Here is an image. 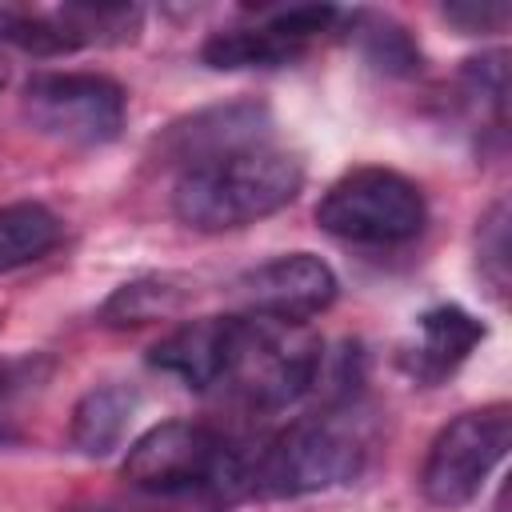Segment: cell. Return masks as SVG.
Returning a JSON list of instances; mask_svg holds the SVG:
<instances>
[{
    "label": "cell",
    "instance_id": "cell-1",
    "mask_svg": "<svg viewBox=\"0 0 512 512\" xmlns=\"http://www.w3.org/2000/svg\"><path fill=\"white\" fill-rule=\"evenodd\" d=\"M300 184L304 164L264 140L184 164L172 184V212L196 232H232L288 208Z\"/></svg>",
    "mask_w": 512,
    "mask_h": 512
},
{
    "label": "cell",
    "instance_id": "cell-2",
    "mask_svg": "<svg viewBox=\"0 0 512 512\" xmlns=\"http://www.w3.org/2000/svg\"><path fill=\"white\" fill-rule=\"evenodd\" d=\"M324 344L308 324L260 312L228 316L216 388L244 408L276 412L320 384Z\"/></svg>",
    "mask_w": 512,
    "mask_h": 512
},
{
    "label": "cell",
    "instance_id": "cell-3",
    "mask_svg": "<svg viewBox=\"0 0 512 512\" xmlns=\"http://www.w3.org/2000/svg\"><path fill=\"white\" fill-rule=\"evenodd\" d=\"M124 480L156 496H236L248 492V456L212 424L164 420L128 444Z\"/></svg>",
    "mask_w": 512,
    "mask_h": 512
},
{
    "label": "cell",
    "instance_id": "cell-4",
    "mask_svg": "<svg viewBox=\"0 0 512 512\" xmlns=\"http://www.w3.org/2000/svg\"><path fill=\"white\" fill-rule=\"evenodd\" d=\"M368 436L360 416L344 404L312 412L276 432L256 460H248V492L256 496H308L352 480L364 468Z\"/></svg>",
    "mask_w": 512,
    "mask_h": 512
},
{
    "label": "cell",
    "instance_id": "cell-5",
    "mask_svg": "<svg viewBox=\"0 0 512 512\" xmlns=\"http://www.w3.org/2000/svg\"><path fill=\"white\" fill-rule=\"evenodd\" d=\"M316 224L344 244L392 248L424 232L428 204H424V192L408 176L368 164L328 184V192L316 204Z\"/></svg>",
    "mask_w": 512,
    "mask_h": 512
},
{
    "label": "cell",
    "instance_id": "cell-6",
    "mask_svg": "<svg viewBox=\"0 0 512 512\" xmlns=\"http://www.w3.org/2000/svg\"><path fill=\"white\" fill-rule=\"evenodd\" d=\"M512 444L508 404H484L448 420L428 444L420 468V492L436 508H464L480 496Z\"/></svg>",
    "mask_w": 512,
    "mask_h": 512
},
{
    "label": "cell",
    "instance_id": "cell-7",
    "mask_svg": "<svg viewBox=\"0 0 512 512\" xmlns=\"http://www.w3.org/2000/svg\"><path fill=\"white\" fill-rule=\"evenodd\" d=\"M20 108L36 132L64 144L96 148L120 136L128 96L104 72H36L24 84Z\"/></svg>",
    "mask_w": 512,
    "mask_h": 512
},
{
    "label": "cell",
    "instance_id": "cell-8",
    "mask_svg": "<svg viewBox=\"0 0 512 512\" xmlns=\"http://www.w3.org/2000/svg\"><path fill=\"white\" fill-rule=\"evenodd\" d=\"M336 292H340L336 272L312 252H284L236 280V296L244 300L248 312L296 320V324L320 316L336 300Z\"/></svg>",
    "mask_w": 512,
    "mask_h": 512
},
{
    "label": "cell",
    "instance_id": "cell-9",
    "mask_svg": "<svg viewBox=\"0 0 512 512\" xmlns=\"http://www.w3.org/2000/svg\"><path fill=\"white\" fill-rule=\"evenodd\" d=\"M272 128V116L264 104L256 100H236V104H216V108H200L188 120H176L164 132V152L184 168L232 148H248V144H264Z\"/></svg>",
    "mask_w": 512,
    "mask_h": 512
},
{
    "label": "cell",
    "instance_id": "cell-10",
    "mask_svg": "<svg viewBox=\"0 0 512 512\" xmlns=\"http://www.w3.org/2000/svg\"><path fill=\"white\" fill-rule=\"evenodd\" d=\"M416 332L420 336L416 348L408 352V372L424 384H440L444 376H452L468 360V352L484 340V324L456 304H440L424 312Z\"/></svg>",
    "mask_w": 512,
    "mask_h": 512
},
{
    "label": "cell",
    "instance_id": "cell-11",
    "mask_svg": "<svg viewBox=\"0 0 512 512\" xmlns=\"http://www.w3.org/2000/svg\"><path fill=\"white\" fill-rule=\"evenodd\" d=\"M224 324L228 316H200L168 332L152 348V368L176 376L192 392H212L216 372H220V352H224Z\"/></svg>",
    "mask_w": 512,
    "mask_h": 512
},
{
    "label": "cell",
    "instance_id": "cell-12",
    "mask_svg": "<svg viewBox=\"0 0 512 512\" xmlns=\"http://www.w3.org/2000/svg\"><path fill=\"white\" fill-rule=\"evenodd\" d=\"M308 44L276 32L268 20L248 28H220L200 44V60L216 72H240V68H284L296 56H304Z\"/></svg>",
    "mask_w": 512,
    "mask_h": 512
},
{
    "label": "cell",
    "instance_id": "cell-13",
    "mask_svg": "<svg viewBox=\"0 0 512 512\" xmlns=\"http://www.w3.org/2000/svg\"><path fill=\"white\" fill-rule=\"evenodd\" d=\"M192 296L188 280L176 272H152L140 280L120 284L104 304H100V324L108 328H144L156 320H168L184 308V300Z\"/></svg>",
    "mask_w": 512,
    "mask_h": 512
},
{
    "label": "cell",
    "instance_id": "cell-14",
    "mask_svg": "<svg viewBox=\"0 0 512 512\" xmlns=\"http://www.w3.org/2000/svg\"><path fill=\"white\" fill-rule=\"evenodd\" d=\"M132 408H136V396L120 384H100V388L84 392L80 404L72 408V428H68L72 448L92 460L108 456L112 448H120Z\"/></svg>",
    "mask_w": 512,
    "mask_h": 512
},
{
    "label": "cell",
    "instance_id": "cell-15",
    "mask_svg": "<svg viewBox=\"0 0 512 512\" xmlns=\"http://www.w3.org/2000/svg\"><path fill=\"white\" fill-rule=\"evenodd\" d=\"M60 216L48 212L44 204H4L0 208V272H16L32 260H40L44 252H52L60 244Z\"/></svg>",
    "mask_w": 512,
    "mask_h": 512
},
{
    "label": "cell",
    "instance_id": "cell-16",
    "mask_svg": "<svg viewBox=\"0 0 512 512\" xmlns=\"http://www.w3.org/2000/svg\"><path fill=\"white\" fill-rule=\"evenodd\" d=\"M352 40L364 52V60L388 76H412L420 68V48L396 20L380 12H352Z\"/></svg>",
    "mask_w": 512,
    "mask_h": 512
},
{
    "label": "cell",
    "instance_id": "cell-17",
    "mask_svg": "<svg viewBox=\"0 0 512 512\" xmlns=\"http://www.w3.org/2000/svg\"><path fill=\"white\" fill-rule=\"evenodd\" d=\"M0 44L24 48L36 56L76 52L56 8H24V4H0Z\"/></svg>",
    "mask_w": 512,
    "mask_h": 512
},
{
    "label": "cell",
    "instance_id": "cell-18",
    "mask_svg": "<svg viewBox=\"0 0 512 512\" xmlns=\"http://www.w3.org/2000/svg\"><path fill=\"white\" fill-rule=\"evenodd\" d=\"M476 268L488 292L504 304L508 300V200H496L476 228Z\"/></svg>",
    "mask_w": 512,
    "mask_h": 512
},
{
    "label": "cell",
    "instance_id": "cell-19",
    "mask_svg": "<svg viewBox=\"0 0 512 512\" xmlns=\"http://www.w3.org/2000/svg\"><path fill=\"white\" fill-rule=\"evenodd\" d=\"M508 56L504 52H488L464 64L460 72V88L468 96L472 108H480V116H492V124H504V100H508Z\"/></svg>",
    "mask_w": 512,
    "mask_h": 512
},
{
    "label": "cell",
    "instance_id": "cell-20",
    "mask_svg": "<svg viewBox=\"0 0 512 512\" xmlns=\"http://www.w3.org/2000/svg\"><path fill=\"white\" fill-rule=\"evenodd\" d=\"M512 8L504 0H456L444 4V20L456 24L464 36H488V32H504Z\"/></svg>",
    "mask_w": 512,
    "mask_h": 512
},
{
    "label": "cell",
    "instance_id": "cell-21",
    "mask_svg": "<svg viewBox=\"0 0 512 512\" xmlns=\"http://www.w3.org/2000/svg\"><path fill=\"white\" fill-rule=\"evenodd\" d=\"M28 380V360H0V396Z\"/></svg>",
    "mask_w": 512,
    "mask_h": 512
},
{
    "label": "cell",
    "instance_id": "cell-22",
    "mask_svg": "<svg viewBox=\"0 0 512 512\" xmlns=\"http://www.w3.org/2000/svg\"><path fill=\"white\" fill-rule=\"evenodd\" d=\"M4 84H8V60L0 56V88H4Z\"/></svg>",
    "mask_w": 512,
    "mask_h": 512
},
{
    "label": "cell",
    "instance_id": "cell-23",
    "mask_svg": "<svg viewBox=\"0 0 512 512\" xmlns=\"http://www.w3.org/2000/svg\"><path fill=\"white\" fill-rule=\"evenodd\" d=\"M92 512H100V508H92Z\"/></svg>",
    "mask_w": 512,
    "mask_h": 512
}]
</instances>
